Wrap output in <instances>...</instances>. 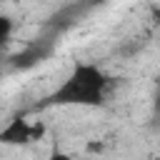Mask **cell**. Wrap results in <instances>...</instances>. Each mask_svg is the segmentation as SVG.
Instances as JSON below:
<instances>
[{
    "label": "cell",
    "mask_w": 160,
    "mask_h": 160,
    "mask_svg": "<svg viewBox=\"0 0 160 160\" xmlns=\"http://www.w3.org/2000/svg\"><path fill=\"white\" fill-rule=\"evenodd\" d=\"M110 75L92 62H75L62 85H58L48 102L52 105H82L100 108L105 102V90L110 88Z\"/></svg>",
    "instance_id": "cell-1"
},
{
    "label": "cell",
    "mask_w": 160,
    "mask_h": 160,
    "mask_svg": "<svg viewBox=\"0 0 160 160\" xmlns=\"http://www.w3.org/2000/svg\"><path fill=\"white\" fill-rule=\"evenodd\" d=\"M45 135V125L42 122H35L30 125L25 118H12L2 130H0V142L2 145H28L32 140H40Z\"/></svg>",
    "instance_id": "cell-2"
},
{
    "label": "cell",
    "mask_w": 160,
    "mask_h": 160,
    "mask_svg": "<svg viewBox=\"0 0 160 160\" xmlns=\"http://www.w3.org/2000/svg\"><path fill=\"white\" fill-rule=\"evenodd\" d=\"M50 55V48L48 45H40V42H32V45H28L25 50H20L18 55H12L10 58V65L15 68V70H28V68H32V65H38L42 58H48Z\"/></svg>",
    "instance_id": "cell-3"
},
{
    "label": "cell",
    "mask_w": 160,
    "mask_h": 160,
    "mask_svg": "<svg viewBox=\"0 0 160 160\" xmlns=\"http://www.w3.org/2000/svg\"><path fill=\"white\" fill-rule=\"evenodd\" d=\"M10 35H12V20L8 15H0V48L10 40Z\"/></svg>",
    "instance_id": "cell-4"
},
{
    "label": "cell",
    "mask_w": 160,
    "mask_h": 160,
    "mask_svg": "<svg viewBox=\"0 0 160 160\" xmlns=\"http://www.w3.org/2000/svg\"><path fill=\"white\" fill-rule=\"evenodd\" d=\"M152 120L155 122H160V92L155 95V100H152Z\"/></svg>",
    "instance_id": "cell-5"
},
{
    "label": "cell",
    "mask_w": 160,
    "mask_h": 160,
    "mask_svg": "<svg viewBox=\"0 0 160 160\" xmlns=\"http://www.w3.org/2000/svg\"><path fill=\"white\" fill-rule=\"evenodd\" d=\"M48 160H72V158H70V155H68V152H60V150H52V152H50V158H48Z\"/></svg>",
    "instance_id": "cell-6"
},
{
    "label": "cell",
    "mask_w": 160,
    "mask_h": 160,
    "mask_svg": "<svg viewBox=\"0 0 160 160\" xmlns=\"http://www.w3.org/2000/svg\"><path fill=\"white\" fill-rule=\"evenodd\" d=\"M150 10H152V18H155V22H160V8H158V5H152Z\"/></svg>",
    "instance_id": "cell-7"
}]
</instances>
